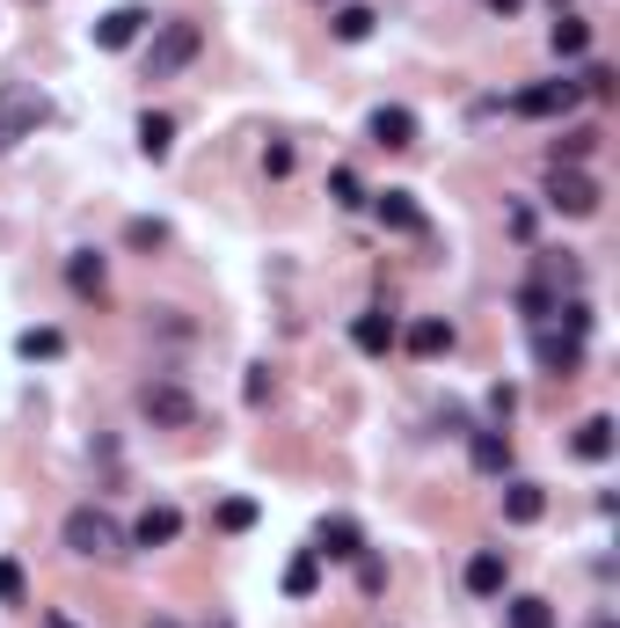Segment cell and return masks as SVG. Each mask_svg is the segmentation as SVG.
<instances>
[{
	"label": "cell",
	"mask_w": 620,
	"mask_h": 628,
	"mask_svg": "<svg viewBox=\"0 0 620 628\" xmlns=\"http://www.w3.org/2000/svg\"><path fill=\"white\" fill-rule=\"evenodd\" d=\"M59 533H66L73 556H88V563H118L124 556V533H118V519H110L102 505H73Z\"/></svg>",
	"instance_id": "cell-1"
},
{
	"label": "cell",
	"mask_w": 620,
	"mask_h": 628,
	"mask_svg": "<svg viewBox=\"0 0 620 628\" xmlns=\"http://www.w3.org/2000/svg\"><path fill=\"white\" fill-rule=\"evenodd\" d=\"M51 124V102L29 81H0V146H23Z\"/></svg>",
	"instance_id": "cell-2"
},
{
	"label": "cell",
	"mask_w": 620,
	"mask_h": 628,
	"mask_svg": "<svg viewBox=\"0 0 620 628\" xmlns=\"http://www.w3.org/2000/svg\"><path fill=\"white\" fill-rule=\"evenodd\" d=\"M205 51V29L197 23H161L146 37V81H168V73H183Z\"/></svg>",
	"instance_id": "cell-3"
},
{
	"label": "cell",
	"mask_w": 620,
	"mask_h": 628,
	"mask_svg": "<svg viewBox=\"0 0 620 628\" xmlns=\"http://www.w3.org/2000/svg\"><path fill=\"white\" fill-rule=\"evenodd\" d=\"M139 416H146V424H161V432H191V424H197V402H191L175 381H146V387H139Z\"/></svg>",
	"instance_id": "cell-4"
},
{
	"label": "cell",
	"mask_w": 620,
	"mask_h": 628,
	"mask_svg": "<svg viewBox=\"0 0 620 628\" xmlns=\"http://www.w3.org/2000/svg\"><path fill=\"white\" fill-rule=\"evenodd\" d=\"M548 205H555V213H570V219H592L598 213V183L584 169H555L548 176Z\"/></svg>",
	"instance_id": "cell-5"
},
{
	"label": "cell",
	"mask_w": 620,
	"mask_h": 628,
	"mask_svg": "<svg viewBox=\"0 0 620 628\" xmlns=\"http://www.w3.org/2000/svg\"><path fill=\"white\" fill-rule=\"evenodd\" d=\"M533 359L562 381V373H576V365H584V337H576V329H548V322H540V329H533Z\"/></svg>",
	"instance_id": "cell-6"
},
{
	"label": "cell",
	"mask_w": 620,
	"mask_h": 628,
	"mask_svg": "<svg viewBox=\"0 0 620 628\" xmlns=\"http://www.w3.org/2000/svg\"><path fill=\"white\" fill-rule=\"evenodd\" d=\"M570 102H576V81H533V88L511 96V118H562Z\"/></svg>",
	"instance_id": "cell-7"
},
{
	"label": "cell",
	"mask_w": 620,
	"mask_h": 628,
	"mask_svg": "<svg viewBox=\"0 0 620 628\" xmlns=\"http://www.w3.org/2000/svg\"><path fill=\"white\" fill-rule=\"evenodd\" d=\"M139 29H146V8H132V0H124V8H110V15L96 23V51H124V45H139Z\"/></svg>",
	"instance_id": "cell-8"
},
{
	"label": "cell",
	"mask_w": 620,
	"mask_h": 628,
	"mask_svg": "<svg viewBox=\"0 0 620 628\" xmlns=\"http://www.w3.org/2000/svg\"><path fill=\"white\" fill-rule=\"evenodd\" d=\"M314 556H321V563H351V556H365V533L351 527V519H321V533H314Z\"/></svg>",
	"instance_id": "cell-9"
},
{
	"label": "cell",
	"mask_w": 620,
	"mask_h": 628,
	"mask_svg": "<svg viewBox=\"0 0 620 628\" xmlns=\"http://www.w3.org/2000/svg\"><path fill=\"white\" fill-rule=\"evenodd\" d=\"M373 140H380L387 154H409V146H416V118H409L402 102H380V110H373Z\"/></svg>",
	"instance_id": "cell-10"
},
{
	"label": "cell",
	"mask_w": 620,
	"mask_h": 628,
	"mask_svg": "<svg viewBox=\"0 0 620 628\" xmlns=\"http://www.w3.org/2000/svg\"><path fill=\"white\" fill-rule=\"evenodd\" d=\"M175 533H183V511H175V505H146L139 527H132V541H139V548H168Z\"/></svg>",
	"instance_id": "cell-11"
},
{
	"label": "cell",
	"mask_w": 620,
	"mask_h": 628,
	"mask_svg": "<svg viewBox=\"0 0 620 628\" xmlns=\"http://www.w3.org/2000/svg\"><path fill=\"white\" fill-rule=\"evenodd\" d=\"M66 286L81 292V300H102L110 270H102V256H96V249H73V256H66Z\"/></svg>",
	"instance_id": "cell-12"
},
{
	"label": "cell",
	"mask_w": 620,
	"mask_h": 628,
	"mask_svg": "<svg viewBox=\"0 0 620 628\" xmlns=\"http://www.w3.org/2000/svg\"><path fill=\"white\" fill-rule=\"evenodd\" d=\"M373 205H380V219L394 227V234H424V205H416L409 191H380Z\"/></svg>",
	"instance_id": "cell-13"
},
{
	"label": "cell",
	"mask_w": 620,
	"mask_h": 628,
	"mask_svg": "<svg viewBox=\"0 0 620 628\" xmlns=\"http://www.w3.org/2000/svg\"><path fill=\"white\" fill-rule=\"evenodd\" d=\"M540 511H548V490L540 483H511L503 490V519H511V527H533Z\"/></svg>",
	"instance_id": "cell-14"
},
{
	"label": "cell",
	"mask_w": 620,
	"mask_h": 628,
	"mask_svg": "<svg viewBox=\"0 0 620 628\" xmlns=\"http://www.w3.org/2000/svg\"><path fill=\"white\" fill-rule=\"evenodd\" d=\"M351 343H358L365 359H387V351H394V322H387V314H358V322H351Z\"/></svg>",
	"instance_id": "cell-15"
},
{
	"label": "cell",
	"mask_w": 620,
	"mask_h": 628,
	"mask_svg": "<svg viewBox=\"0 0 620 628\" xmlns=\"http://www.w3.org/2000/svg\"><path fill=\"white\" fill-rule=\"evenodd\" d=\"M570 446H576V460H613V416H584Z\"/></svg>",
	"instance_id": "cell-16"
},
{
	"label": "cell",
	"mask_w": 620,
	"mask_h": 628,
	"mask_svg": "<svg viewBox=\"0 0 620 628\" xmlns=\"http://www.w3.org/2000/svg\"><path fill=\"white\" fill-rule=\"evenodd\" d=\"M503 578H511V570H503V556H497V548H482V556L467 563V592H475V600H497V592H503Z\"/></svg>",
	"instance_id": "cell-17"
},
{
	"label": "cell",
	"mask_w": 620,
	"mask_h": 628,
	"mask_svg": "<svg viewBox=\"0 0 620 628\" xmlns=\"http://www.w3.org/2000/svg\"><path fill=\"white\" fill-rule=\"evenodd\" d=\"M373 23H380V15H373V8H358V0H343V8L329 15V29L343 37V45H365V37H373Z\"/></svg>",
	"instance_id": "cell-18"
},
{
	"label": "cell",
	"mask_w": 620,
	"mask_h": 628,
	"mask_svg": "<svg viewBox=\"0 0 620 628\" xmlns=\"http://www.w3.org/2000/svg\"><path fill=\"white\" fill-rule=\"evenodd\" d=\"M168 146H175V118L146 110V118H139V154H146V161H168Z\"/></svg>",
	"instance_id": "cell-19"
},
{
	"label": "cell",
	"mask_w": 620,
	"mask_h": 628,
	"mask_svg": "<svg viewBox=\"0 0 620 628\" xmlns=\"http://www.w3.org/2000/svg\"><path fill=\"white\" fill-rule=\"evenodd\" d=\"M548 45H555V59H584V51H592V23H584V15H562Z\"/></svg>",
	"instance_id": "cell-20"
},
{
	"label": "cell",
	"mask_w": 620,
	"mask_h": 628,
	"mask_svg": "<svg viewBox=\"0 0 620 628\" xmlns=\"http://www.w3.org/2000/svg\"><path fill=\"white\" fill-rule=\"evenodd\" d=\"M409 351H416V359H446V351H453V322H416V329H409Z\"/></svg>",
	"instance_id": "cell-21"
},
{
	"label": "cell",
	"mask_w": 620,
	"mask_h": 628,
	"mask_svg": "<svg viewBox=\"0 0 620 628\" xmlns=\"http://www.w3.org/2000/svg\"><path fill=\"white\" fill-rule=\"evenodd\" d=\"M475 468L482 475H511V438L503 432H475Z\"/></svg>",
	"instance_id": "cell-22"
},
{
	"label": "cell",
	"mask_w": 620,
	"mask_h": 628,
	"mask_svg": "<svg viewBox=\"0 0 620 628\" xmlns=\"http://www.w3.org/2000/svg\"><path fill=\"white\" fill-rule=\"evenodd\" d=\"M212 527H219V533H248V527H256V497H219V505H212Z\"/></svg>",
	"instance_id": "cell-23"
},
{
	"label": "cell",
	"mask_w": 620,
	"mask_h": 628,
	"mask_svg": "<svg viewBox=\"0 0 620 628\" xmlns=\"http://www.w3.org/2000/svg\"><path fill=\"white\" fill-rule=\"evenodd\" d=\"M503 628H555V606L525 592V600H511V606H503Z\"/></svg>",
	"instance_id": "cell-24"
},
{
	"label": "cell",
	"mask_w": 620,
	"mask_h": 628,
	"mask_svg": "<svg viewBox=\"0 0 620 628\" xmlns=\"http://www.w3.org/2000/svg\"><path fill=\"white\" fill-rule=\"evenodd\" d=\"M314 584H321V556L307 548V556H292V563H285V592H292V600H307Z\"/></svg>",
	"instance_id": "cell-25"
},
{
	"label": "cell",
	"mask_w": 620,
	"mask_h": 628,
	"mask_svg": "<svg viewBox=\"0 0 620 628\" xmlns=\"http://www.w3.org/2000/svg\"><path fill=\"white\" fill-rule=\"evenodd\" d=\"M15 351H23V359H59V351H66V337H59V329H23V337H15Z\"/></svg>",
	"instance_id": "cell-26"
},
{
	"label": "cell",
	"mask_w": 620,
	"mask_h": 628,
	"mask_svg": "<svg viewBox=\"0 0 620 628\" xmlns=\"http://www.w3.org/2000/svg\"><path fill=\"white\" fill-rule=\"evenodd\" d=\"M592 146H598V132H592V124H576L570 140L555 146V169H576V161H584V154H592Z\"/></svg>",
	"instance_id": "cell-27"
},
{
	"label": "cell",
	"mask_w": 620,
	"mask_h": 628,
	"mask_svg": "<svg viewBox=\"0 0 620 628\" xmlns=\"http://www.w3.org/2000/svg\"><path fill=\"white\" fill-rule=\"evenodd\" d=\"M0 606H29V584H23V563L0 556Z\"/></svg>",
	"instance_id": "cell-28"
},
{
	"label": "cell",
	"mask_w": 620,
	"mask_h": 628,
	"mask_svg": "<svg viewBox=\"0 0 620 628\" xmlns=\"http://www.w3.org/2000/svg\"><path fill=\"white\" fill-rule=\"evenodd\" d=\"M124 242L154 256V249H168V227H161V219H132V227H124Z\"/></svg>",
	"instance_id": "cell-29"
},
{
	"label": "cell",
	"mask_w": 620,
	"mask_h": 628,
	"mask_svg": "<svg viewBox=\"0 0 620 628\" xmlns=\"http://www.w3.org/2000/svg\"><path fill=\"white\" fill-rule=\"evenodd\" d=\"M329 197H336V205H365V183L351 169H329Z\"/></svg>",
	"instance_id": "cell-30"
},
{
	"label": "cell",
	"mask_w": 620,
	"mask_h": 628,
	"mask_svg": "<svg viewBox=\"0 0 620 628\" xmlns=\"http://www.w3.org/2000/svg\"><path fill=\"white\" fill-rule=\"evenodd\" d=\"M241 395H248V402L263 410V402H270V365H248V381H241Z\"/></svg>",
	"instance_id": "cell-31"
},
{
	"label": "cell",
	"mask_w": 620,
	"mask_h": 628,
	"mask_svg": "<svg viewBox=\"0 0 620 628\" xmlns=\"http://www.w3.org/2000/svg\"><path fill=\"white\" fill-rule=\"evenodd\" d=\"M263 176H292V146H285V140L263 146Z\"/></svg>",
	"instance_id": "cell-32"
},
{
	"label": "cell",
	"mask_w": 620,
	"mask_h": 628,
	"mask_svg": "<svg viewBox=\"0 0 620 628\" xmlns=\"http://www.w3.org/2000/svg\"><path fill=\"white\" fill-rule=\"evenodd\" d=\"M482 8H489V15H519L525 0H482Z\"/></svg>",
	"instance_id": "cell-33"
},
{
	"label": "cell",
	"mask_w": 620,
	"mask_h": 628,
	"mask_svg": "<svg viewBox=\"0 0 620 628\" xmlns=\"http://www.w3.org/2000/svg\"><path fill=\"white\" fill-rule=\"evenodd\" d=\"M45 628H81V621H66V614H45Z\"/></svg>",
	"instance_id": "cell-34"
},
{
	"label": "cell",
	"mask_w": 620,
	"mask_h": 628,
	"mask_svg": "<svg viewBox=\"0 0 620 628\" xmlns=\"http://www.w3.org/2000/svg\"><path fill=\"white\" fill-rule=\"evenodd\" d=\"M146 628H175V621H146Z\"/></svg>",
	"instance_id": "cell-35"
},
{
	"label": "cell",
	"mask_w": 620,
	"mask_h": 628,
	"mask_svg": "<svg viewBox=\"0 0 620 628\" xmlns=\"http://www.w3.org/2000/svg\"><path fill=\"white\" fill-rule=\"evenodd\" d=\"M592 628H613V621H592Z\"/></svg>",
	"instance_id": "cell-36"
}]
</instances>
